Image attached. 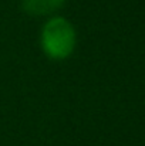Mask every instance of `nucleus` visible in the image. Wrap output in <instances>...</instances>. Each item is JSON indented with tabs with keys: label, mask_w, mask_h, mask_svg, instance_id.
I'll use <instances>...</instances> for the list:
<instances>
[{
	"label": "nucleus",
	"mask_w": 145,
	"mask_h": 146,
	"mask_svg": "<svg viewBox=\"0 0 145 146\" xmlns=\"http://www.w3.org/2000/svg\"><path fill=\"white\" fill-rule=\"evenodd\" d=\"M65 0H21V7L31 16H47L63 7Z\"/></svg>",
	"instance_id": "nucleus-2"
},
{
	"label": "nucleus",
	"mask_w": 145,
	"mask_h": 146,
	"mask_svg": "<svg viewBox=\"0 0 145 146\" xmlns=\"http://www.w3.org/2000/svg\"><path fill=\"white\" fill-rule=\"evenodd\" d=\"M41 48L48 58L61 61L68 58L76 48V29L64 17H51L41 30Z\"/></svg>",
	"instance_id": "nucleus-1"
}]
</instances>
